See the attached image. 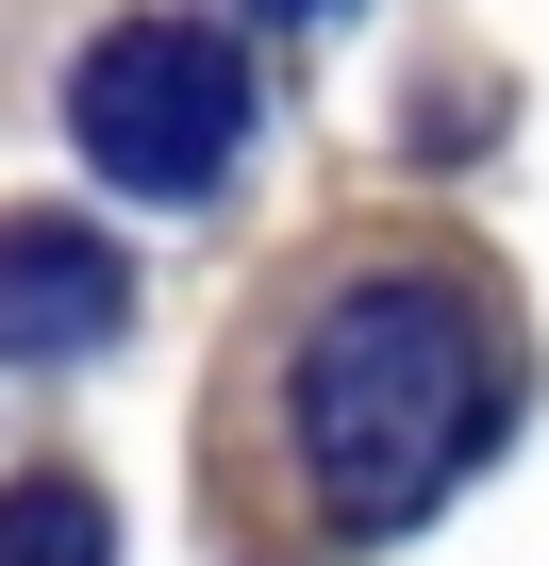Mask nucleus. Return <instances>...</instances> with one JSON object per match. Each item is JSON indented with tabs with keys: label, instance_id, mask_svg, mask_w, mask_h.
Listing matches in <instances>:
<instances>
[{
	"label": "nucleus",
	"instance_id": "nucleus-1",
	"mask_svg": "<svg viewBox=\"0 0 549 566\" xmlns=\"http://www.w3.org/2000/svg\"><path fill=\"white\" fill-rule=\"evenodd\" d=\"M499 433H516V317L466 266H350L284 334V450L334 533L433 516Z\"/></svg>",
	"mask_w": 549,
	"mask_h": 566
},
{
	"label": "nucleus",
	"instance_id": "nucleus-2",
	"mask_svg": "<svg viewBox=\"0 0 549 566\" xmlns=\"http://www.w3.org/2000/svg\"><path fill=\"white\" fill-rule=\"evenodd\" d=\"M67 134L101 184L134 200H200L233 150H250V51L217 18H117L84 67H67Z\"/></svg>",
	"mask_w": 549,
	"mask_h": 566
},
{
	"label": "nucleus",
	"instance_id": "nucleus-3",
	"mask_svg": "<svg viewBox=\"0 0 549 566\" xmlns=\"http://www.w3.org/2000/svg\"><path fill=\"white\" fill-rule=\"evenodd\" d=\"M134 317V266L84 217H0V367H84Z\"/></svg>",
	"mask_w": 549,
	"mask_h": 566
},
{
	"label": "nucleus",
	"instance_id": "nucleus-4",
	"mask_svg": "<svg viewBox=\"0 0 549 566\" xmlns=\"http://www.w3.org/2000/svg\"><path fill=\"white\" fill-rule=\"evenodd\" d=\"M0 566H117V516H101V483H67V467L0 483Z\"/></svg>",
	"mask_w": 549,
	"mask_h": 566
},
{
	"label": "nucleus",
	"instance_id": "nucleus-5",
	"mask_svg": "<svg viewBox=\"0 0 549 566\" xmlns=\"http://www.w3.org/2000/svg\"><path fill=\"white\" fill-rule=\"evenodd\" d=\"M233 18H284V34H300V18H350V0H233Z\"/></svg>",
	"mask_w": 549,
	"mask_h": 566
}]
</instances>
